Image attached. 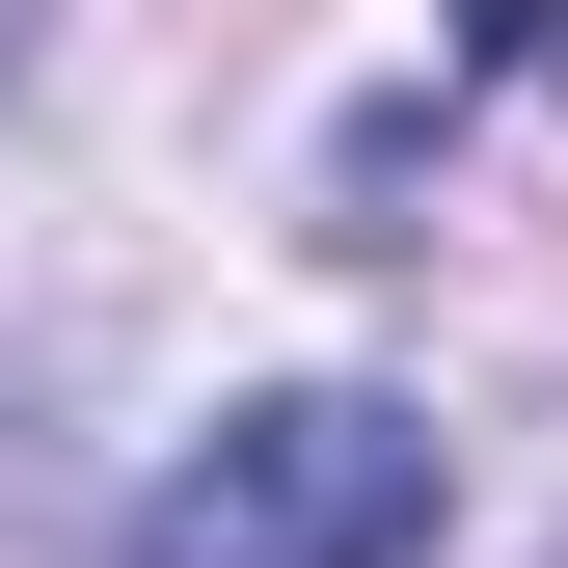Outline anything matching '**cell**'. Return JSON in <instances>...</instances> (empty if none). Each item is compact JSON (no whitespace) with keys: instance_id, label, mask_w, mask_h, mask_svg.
Masks as SVG:
<instances>
[{"instance_id":"3957f363","label":"cell","mask_w":568,"mask_h":568,"mask_svg":"<svg viewBox=\"0 0 568 568\" xmlns=\"http://www.w3.org/2000/svg\"><path fill=\"white\" fill-rule=\"evenodd\" d=\"M0 82H28V0H0Z\"/></svg>"},{"instance_id":"6da1fadb","label":"cell","mask_w":568,"mask_h":568,"mask_svg":"<svg viewBox=\"0 0 568 568\" xmlns=\"http://www.w3.org/2000/svg\"><path fill=\"white\" fill-rule=\"evenodd\" d=\"M406 541H434V406H379V379L217 406L135 487V568H406Z\"/></svg>"},{"instance_id":"7a4b0ae2","label":"cell","mask_w":568,"mask_h":568,"mask_svg":"<svg viewBox=\"0 0 568 568\" xmlns=\"http://www.w3.org/2000/svg\"><path fill=\"white\" fill-rule=\"evenodd\" d=\"M460 54L487 82H568V0H460Z\"/></svg>"}]
</instances>
